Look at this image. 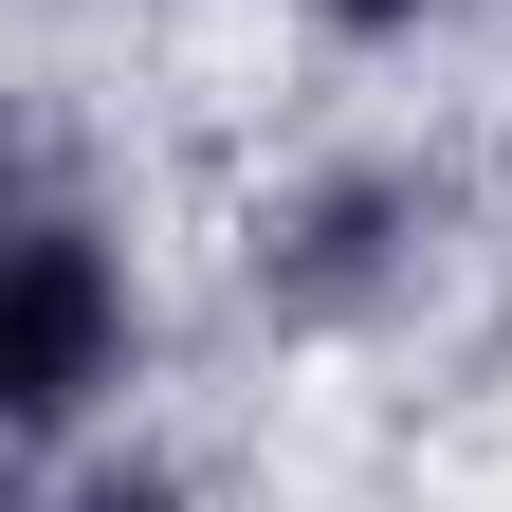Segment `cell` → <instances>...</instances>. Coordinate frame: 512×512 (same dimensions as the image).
<instances>
[{
  "label": "cell",
  "instance_id": "obj_2",
  "mask_svg": "<svg viewBox=\"0 0 512 512\" xmlns=\"http://www.w3.org/2000/svg\"><path fill=\"white\" fill-rule=\"evenodd\" d=\"M439 256V183L421 165H311L293 202H256V311H293V330H366V311H403Z\"/></svg>",
  "mask_w": 512,
  "mask_h": 512
},
{
  "label": "cell",
  "instance_id": "obj_3",
  "mask_svg": "<svg viewBox=\"0 0 512 512\" xmlns=\"http://www.w3.org/2000/svg\"><path fill=\"white\" fill-rule=\"evenodd\" d=\"M37 512H202V476L147 458V439H74V458L37 476Z\"/></svg>",
  "mask_w": 512,
  "mask_h": 512
},
{
  "label": "cell",
  "instance_id": "obj_4",
  "mask_svg": "<svg viewBox=\"0 0 512 512\" xmlns=\"http://www.w3.org/2000/svg\"><path fill=\"white\" fill-rule=\"evenodd\" d=\"M311 37H348V55H403V37H458V19H494V0H293Z\"/></svg>",
  "mask_w": 512,
  "mask_h": 512
},
{
  "label": "cell",
  "instance_id": "obj_1",
  "mask_svg": "<svg viewBox=\"0 0 512 512\" xmlns=\"http://www.w3.org/2000/svg\"><path fill=\"white\" fill-rule=\"evenodd\" d=\"M128 348H147L128 238L92 220L74 165L0 147V458H74V439H110Z\"/></svg>",
  "mask_w": 512,
  "mask_h": 512
}]
</instances>
